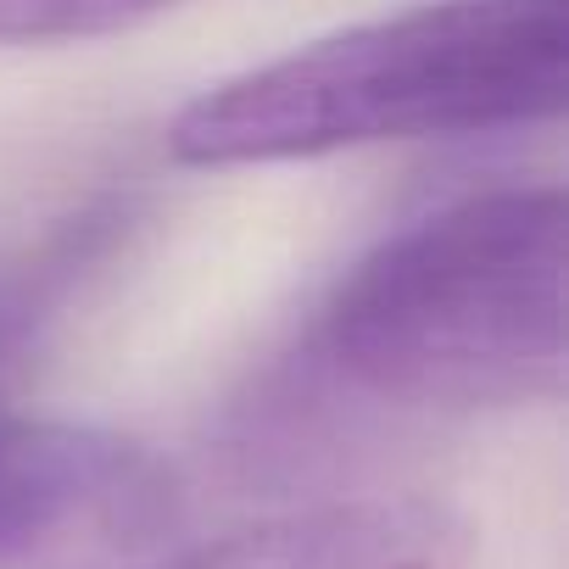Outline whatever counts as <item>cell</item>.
<instances>
[{"instance_id": "cell-3", "label": "cell", "mask_w": 569, "mask_h": 569, "mask_svg": "<svg viewBox=\"0 0 569 569\" xmlns=\"http://www.w3.org/2000/svg\"><path fill=\"white\" fill-rule=\"evenodd\" d=\"M179 513L151 447L0 408V569H162Z\"/></svg>"}, {"instance_id": "cell-1", "label": "cell", "mask_w": 569, "mask_h": 569, "mask_svg": "<svg viewBox=\"0 0 569 569\" xmlns=\"http://www.w3.org/2000/svg\"><path fill=\"white\" fill-rule=\"evenodd\" d=\"M569 0H425L201 90L168 129L184 168L308 162L563 112Z\"/></svg>"}, {"instance_id": "cell-5", "label": "cell", "mask_w": 569, "mask_h": 569, "mask_svg": "<svg viewBox=\"0 0 569 569\" xmlns=\"http://www.w3.org/2000/svg\"><path fill=\"white\" fill-rule=\"evenodd\" d=\"M118 223H123L118 207H84L57 229H46L40 240H18V246L0 240V391L40 352V341L73 302L79 279L118 240Z\"/></svg>"}, {"instance_id": "cell-4", "label": "cell", "mask_w": 569, "mask_h": 569, "mask_svg": "<svg viewBox=\"0 0 569 569\" xmlns=\"http://www.w3.org/2000/svg\"><path fill=\"white\" fill-rule=\"evenodd\" d=\"M162 569H469V530L425 497H358L246 525Z\"/></svg>"}, {"instance_id": "cell-6", "label": "cell", "mask_w": 569, "mask_h": 569, "mask_svg": "<svg viewBox=\"0 0 569 569\" xmlns=\"http://www.w3.org/2000/svg\"><path fill=\"white\" fill-rule=\"evenodd\" d=\"M179 0H0V46H84L129 34Z\"/></svg>"}, {"instance_id": "cell-2", "label": "cell", "mask_w": 569, "mask_h": 569, "mask_svg": "<svg viewBox=\"0 0 569 569\" xmlns=\"http://www.w3.org/2000/svg\"><path fill=\"white\" fill-rule=\"evenodd\" d=\"M330 386L391 413H491L563 391V196L486 190L380 240L319 313Z\"/></svg>"}]
</instances>
